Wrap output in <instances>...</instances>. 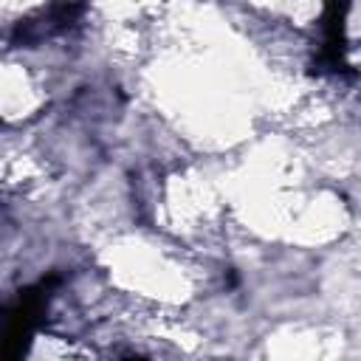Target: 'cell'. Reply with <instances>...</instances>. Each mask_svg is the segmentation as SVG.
Segmentation results:
<instances>
[{
  "label": "cell",
  "mask_w": 361,
  "mask_h": 361,
  "mask_svg": "<svg viewBox=\"0 0 361 361\" xmlns=\"http://www.w3.org/2000/svg\"><path fill=\"white\" fill-rule=\"evenodd\" d=\"M82 11H85L82 0H56L48 8H42L39 14L20 20L11 31V42L14 45H37L42 39H51V37L68 31L71 25H76Z\"/></svg>",
  "instance_id": "cell-2"
},
{
  "label": "cell",
  "mask_w": 361,
  "mask_h": 361,
  "mask_svg": "<svg viewBox=\"0 0 361 361\" xmlns=\"http://www.w3.org/2000/svg\"><path fill=\"white\" fill-rule=\"evenodd\" d=\"M353 8V0H327L324 14V45L319 54V65L327 71H347V11Z\"/></svg>",
  "instance_id": "cell-3"
},
{
  "label": "cell",
  "mask_w": 361,
  "mask_h": 361,
  "mask_svg": "<svg viewBox=\"0 0 361 361\" xmlns=\"http://www.w3.org/2000/svg\"><path fill=\"white\" fill-rule=\"evenodd\" d=\"M59 279L48 276L17 293L14 302L0 307V358H17L25 353L34 330L42 324L51 302V290Z\"/></svg>",
  "instance_id": "cell-1"
}]
</instances>
